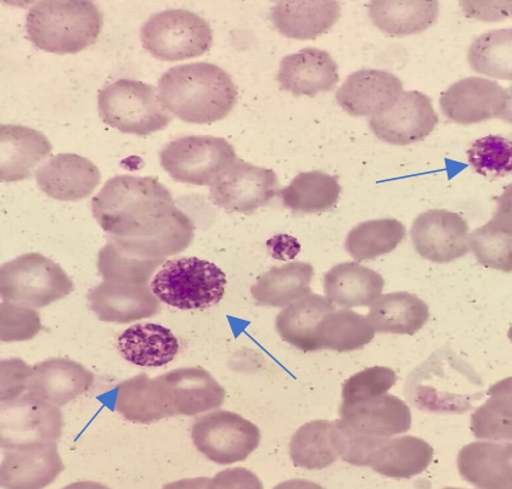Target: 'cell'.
<instances>
[{
    "label": "cell",
    "mask_w": 512,
    "mask_h": 489,
    "mask_svg": "<svg viewBox=\"0 0 512 489\" xmlns=\"http://www.w3.org/2000/svg\"><path fill=\"white\" fill-rule=\"evenodd\" d=\"M405 227L397 219H376L358 224L348 234L346 250L358 262L390 254L402 243Z\"/></svg>",
    "instance_id": "74e56055"
},
{
    "label": "cell",
    "mask_w": 512,
    "mask_h": 489,
    "mask_svg": "<svg viewBox=\"0 0 512 489\" xmlns=\"http://www.w3.org/2000/svg\"><path fill=\"white\" fill-rule=\"evenodd\" d=\"M341 194L339 178L324 172L298 174L280 191L285 207L296 212L317 213L331 209Z\"/></svg>",
    "instance_id": "e575fe53"
},
{
    "label": "cell",
    "mask_w": 512,
    "mask_h": 489,
    "mask_svg": "<svg viewBox=\"0 0 512 489\" xmlns=\"http://www.w3.org/2000/svg\"><path fill=\"white\" fill-rule=\"evenodd\" d=\"M468 160L483 177L497 179L508 176L512 173V142L498 136L478 139L468 151Z\"/></svg>",
    "instance_id": "b9f144b4"
},
{
    "label": "cell",
    "mask_w": 512,
    "mask_h": 489,
    "mask_svg": "<svg viewBox=\"0 0 512 489\" xmlns=\"http://www.w3.org/2000/svg\"><path fill=\"white\" fill-rule=\"evenodd\" d=\"M314 269L309 263L294 262L274 267L252 286L251 294L260 306L285 307L311 295Z\"/></svg>",
    "instance_id": "d6a6232c"
},
{
    "label": "cell",
    "mask_w": 512,
    "mask_h": 489,
    "mask_svg": "<svg viewBox=\"0 0 512 489\" xmlns=\"http://www.w3.org/2000/svg\"><path fill=\"white\" fill-rule=\"evenodd\" d=\"M279 194L277 174L236 160L210 189L213 204L230 212H255Z\"/></svg>",
    "instance_id": "4fadbf2b"
},
{
    "label": "cell",
    "mask_w": 512,
    "mask_h": 489,
    "mask_svg": "<svg viewBox=\"0 0 512 489\" xmlns=\"http://www.w3.org/2000/svg\"><path fill=\"white\" fill-rule=\"evenodd\" d=\"M163 260H142L123 252L114 241H109L99 252L98 268L103 279H121L148 284L151 275Z\"/></svg>",
    "instance_id": "60d3db41"
},
{
    "label": "cell",
    "mask_w": 512,
    "mask_h": 489,
    "mask_svg": "<svg viewBox=\"0 0 512 489\" xmlns=\"http://www.w3.org/2000/svg\"><path fill=\"white\" fill-rule=\"evenodd\" d=\"M210 479L207 477H198V479H185L172 483H168L162 489H208Z\"/></svg>",
    "instance_id": "681fc988"
},
{
    "label": "cell",
    "mask_w": 512,
    "mask_h": 489,
    "mask_svg": "<svg viewBox=\"0 0 512 489\" xmlns=\"http://www.w3.org/2000/svg\"><path fill=\"white\" fill-rule=\"evenodd\" d=\"M410 234L416 252L430 262H453L469 252V226L458 213L446 210L421 213Z\"/></svg>",
    "instance_id": "5bb4252c"
},
{
    "label": "cell",
    "mask_w": 512,
    "mask_h": 489,
    "mask_svg": "<svg viewBox=\"0 0 512 489\" xmlns=\"http://www.w3.org/2000/svg\"><path fill=\"white\" fill-rule=\"evenodd\" d=\"M65 469L55 442L5 449L0 465L4 489H43Z\"/></svg>",
    "instance_id": "ac0fdd59"
},
{
    "label": "cell",
    "mask_w": 512,
    "mask_h": 489,
    "mask_svg": "<svg viewBox=\"0 0 512 489\" xmlns=\"http://www.w3.org/2000/svg\"><path fill=\"white\" fill-rule=\"evenodd\" d=\"M335 312V305L328 297L308 295L279 313L275 325L281 339L303 352L320 350L318 329L328 314Z\"/></svg>",
    "instance_id": "83f0119b"
},
{
    "label": "cell",
    "mask_w": 512,
    "mask_h": 489,
    "mask_svg": "<svg viewBox=\"0 0 512 489\" xmlns=\"http://www.w3.org/2000/svg\"><path fill=\"white\" fill-rule=\"evenodd\" d=\"M486 406L493 412L512 420V376L497 382L487 391Z\"/></svg>",
    "instance_id": "c3c4849f"
},
{
    "label": "cell",
    "mask_w": 512,
    "mask_h": 489,
    "mask_svg": "<svg viewBox=\"0 0 512 489\" xmlns=\"http://www.w3.org/2000/svg\"><path fill=\"white\" fill-rule=\"evenodd\" d=\"M98 109L106 125L127 134L149 136L163 131L172 116L151 84L118 80L100 91Z\"/></svg>",
    "instance_id": "8992f818"
},
{
    "label": "cell",
    "mask_w": 512,
    "mask_h": 489,
    "mask_svg": "<svg viewBox=\"0 0 512 489\" xmlns=\"http://www.w3.org/2000/svg\"><path fill=\"white\" fill-rule=\"evenodd\" d=\"M278 81L284 91L296 97H315L333 91L339 82V67L328 52L305 48L281 60Z\"/></svg>",
    "instance_id": "7402d4cb"
},
{
    "label": "cell",
    "mask_w": 512,
    "mask_h": 489,
    "mask_svg": "<svg viewBox=\"0 0 512 489\" xmlns=\"http://www.w3.org/2000/svg\"><path fill=\"white\" fill-rule=\"evenodd\" d=\"M39 188L55 200L78 201L88 198L100 184V171L86 157L59 154L35 173Z\"/></svg>",
    "instance_id": "ffe728a7"
},
{
    "label": "cell",
    "mask_w": 512,
    "mask_h": 489,
    "mask_svg": "<svg viewBox=\"0 0 512 489\" xmlns=\"http://www.w3.org/2000/svg\"><path fill=\"white\" fill-rule=\"evenodd\" d=\"M63 489H110V488L108 486L101 485V483H98V482L83 481V482L71 483V485L66 486Z\"/></svg>",
    "instance_id": "f5cc1de1"
},
{
    "label": "cell",
    "mask_w": 512,
    "mask_h": 489,
    "mask_svg": "<svg viewBox=\"0 0 512 489\" xmlns=\"http://www.w3.org/2000/svg\"><path fill=\"white\" fill-rule=\"evenodd\" d=\"M508 336H509L510 341L512 342V326H511V328L509 329Z\"/></svg>",
    "instance_id": "9f6ffc18"
},
{
    "label": "cell",
    "mask_w": 512,
    "mask_h": 489,
    "mask_svg": "<svg viewBox=\"0 0 512 489\" xmlns=\"http://www.w3.org/2000/svg\"><path fill=\"white\" fill-rule=\"evenodd\" d=\"M95 221L126 254L165 260L193 243V221L153 177L116 176L92 200Z\"/></svg>",
    "instance_id": "6da1fadb"
},
{
    "label": "cell",
    "mask_w": 512,
    "mask_h": 489,
    "mask_svg": "<svg viewBox=\"0 0 512 489\" xmlns=\"http://www.w3.org/2000/svg\"><path fill=\"white\" fill-rule=\"evenodd\" d=\"M0 368H2L0 401H14V399L19 398L28 389L33 368L19 358L2 361Z\"/></svg>",
    "instance_id": "bcb514c9"
},
{
    "label": "cell",
    "mask_w": 512,
    "mask_h": 489,
    "mask_svg": "<svg viewBox=\"0 0 512 489\" xmlns=\"http://www.w3.org/2000/svg\"><path fill=\"white\" fill-rule=\"evenodd\" d=\"M437 123L438 115L430 98L413 91L403 93L391 110L371 117L369 126L382 142L409 145L429 137Z\"/></svg>",
    "instance_id": "9a60e30c"
},
{
    "label": "cell",
    "mask_w": 512,
    "mask_h": 489,
    "mask_svg": "<svg viewBox=\"0 0 512 489\" xmlns=\"http://www.w3.org/2000/svg\"><path fill=\"white\" fill-rule=\"evenodd\" d=\"M345 434L339 420H315L302 425L292 437L290 457L297 468L323 470L342 458Z\"/></svg>",
    "instance_id": "484cf974"
},
{
    "label": "cell",
    "mask_w": 512,
    "mask_h": 489,
    "mask_svg": "<svg viewBox=\"0 0 512 489\" xmlns=\"http://www.w3.org/2000/svg\"><path fill=\"white\" fill-rule=\"evenodd\" d=\"M143 47L161 61L198 58L210 50V24L189 10L172 9L150 16L140 32Z\"/></svg>",
    "instance_id": "ba28073f"
},
{
    "label": "cell",
    "mask_w": 512,
    "mask_h": 489,
    "mask_svg": "<svg viewBox=\"0 0 512 489\" xmlns=\"http://www.w3.org/2000/svg\"><path fill=\"white\" fill-rule=\"evenodd\" d=\"M506 10H508V14L512 16V2H508V4H506Z\"/></svg>",
    "instance_id": "11a10c76"
},
{
    "label": "cell",
    "mask_w": 512,
    "mask_h": 489,
    "mask_svg": "<svg viewBox=\"0 0 512 489\" xmlns=\"http://www.w3.org/2000/svg\"><path fill=\"white\" fill-rule=\"evenodd\" d=\"M477 261L487 268L512 272V216L495 211L491 221L470 235Z\"/></svg>",
    "instance_id": "d590c367"
},
{
    "label": "cell",
    "mask_w": 512,
    "mask_h": 489,
    "mask_svg": "<svg viewBox=\"0 0 512 489\" xmlns=\"http://www.w3.org/2000/svg\"><path fill=\"white\" fill-rule=\"evenodd\" d=\"M443 489H464V488H450V487H448V488H443Z\"/></svg>",
    "instance_id": "6f0895ef"
},
{
    "label": "cell",
    "mask_w": 512,
    "mask_h": 489,
    "mask_svg": "<svg viewBox=\"0 0 512 489\" xmlns=\"http://www.w3.org/2000/svg\"><path fill=\"white\" fill-rule=\"evenodd\" d=\"M161 165L174 181L212 187L238 159L223 138L190 136L173 140L161 151Z\"/></svg>",
    "instance_id": "9c48e42d"
},
{
    "label": "cell",
    "mask_w": 512,
    "mask_h": 489,
    "mask_svg": "<svg viewBox=\"0 0 512 489\" xmlns=\"http://www.w3.org/2000/svg\"><path fill=\"white\" fill-rule=\"evenodd\" d=\"M274 489H325L318 485V483L307 480H290L279 483Z\"/></svg>",
    "instance_id": "f907efd6"
},
{
    "label": "cell",
    "mask_w": 512,
    "mask_h": 489,
    "mask_svg": "<svg viewBox=\"0 0 512 489\" xmlns=\"http://www.w3.org/2000/svg\"><path fill=\"white\" fill-rule=\"evenodd\" d=\"M118 352L139 367L160 368L171 363L179 342L170 329L160 324H135L118 337Z\"/></svg>",
    "instance_id": "f546056e"
},
{
    "label": "cell",
    "mask_w": 512,
    "mask_h": 489,
    "mask_svg": "<svg viewBox=\"0 0 512 489\" xmlns=\"http://www.w3.org/2000/svg\"><path fill=\"white\" fill-rule=\"evenodd\" d=\"M42 328L41 318L33 309L9 302L0 305V340L3 342L31 340Z\"/></svg>",
    "instance_id": "ee69618b"
},
{
    "label": "cell",
    "mask_w": 512,
    "mask_h": 489,
    "mask_svg": "<svg viewBox=\"0 0 512 489\" xmlns=\"http://www.w3.org/2000/svg\"><path fill=\"white\" fill-rule=\"evenodd\" d=\"M468 60L471 69L482 75L512 81V28L489 31L476 38Z\"/></svg>",
    "instance_id": "ab89813d"
},
{
    "label": "cell",
    "mask_w": 512,
    "mask_h": 489,
    "mask_svg": "<svg viewBox=\"0 0 512 489\" xmlns=\"http://www.w3.org/2000/svg\"><path fill=\"white\" fill-rule=\"evenodd\" d=\"M88 300L98 318L108 323H132L153 317L160 309L149 284L121 279H104L88 292Z\"/></svg>",
    "instance_id": "2e32d148"
},
{
    "label": "cell",
    "mask_w": 512,
    "mask_h": 489,
    "mask_svg": "<svg viewBox=\"0 0 512 489\" xmlns=\"http://www.w3.org/2000/svg\"><path fill=\"white\" fill-rule=\"evenodd\" d=\"M397 375L386 367H373L351 376L342 387V403L354 404L387 395Z\"/></svg>",
    "instance_id": "7bdbcfd3"
},
{
    "label": "cell",
    "mask_w": 512,
    "mask_h": 489,
    "mask_svg": "<svg viewBox=\"0 0 512 489\" xmlns=\"http://www.w3.org/2000/svg\"><path fill=\"white\" fill-rule=\"evenodd\" d=\"M375 330L362 314L342 309L328 314L320 323L318 341L320 350L350 352L370 344Z\"/></svg>",
    "instance_id": "8d00e7d4"
},
{
    "label": "cell",
    "mask_w": 512,
    "mask_h": 489,
    "mask_svg": "<svg viewBox=\"0 0 512 489\" xmlns=\"http://www.w3.org/2000/svg\"><path fill=\"white\" fill-rule=\"evenodd\" d=\"M208 489H264L263 483L252 471L234 468L219 472Z\"/></svg>",
    "instance_id": "7dc6e473"
},
{
    "label": "cell",
    "mask_w": 512,
    "mask_h": 489,
    "mask_svg": "<svg viewBox=\"0 0 512 489\" xmlns=\"http://www.w3.org/2000/svg\"><path fill=\"white\" fill-rule=\"evenodd\" d=\"M103 21V13L92 2L47 0L28 11L27 37L43 52L76 54L97 42Z\"/></svg>",
    "instance_id": "277c9868"
},
{
    "label": "cell",
    "mask_w": 512,
    "mask_h": 489,
    "mask_svg": "<svg viewBox=\"0 0 512 489\" xmlns=\"http://www.w3.org/2000/svg\"><path fill=\"white\" fill-rule=\"evenodd\" d=\"M508 92L497 82L481 77L464 78L442 94L443 115L459 125H474L502 115Z\"/></svg>",
    "instance_id": "e0dca14e"
},
{
    "label": "cell",
    "mask_w": 512,
    "mask_h": 489,
    "mask_svg": "<svg viewBox=\"0 0 512 489\" xmlns=\"http://www.w3.org/2000/svg\"><path fill=\"white\" fill-rule=\"evenodd\" d=\"M438 2H371L369 16L374 25L391 36L424 32L437 21Z\"/></svg>",
    "instance_id": "836d02e7"
},
{
    "label": "cell",
    "mask_w": 512,
    "mask_h": 489,
    "mask_svg": "<svg viewBox=\"0 0 512 489\" xmlns=\"http://www.w3.org/2000/svg\"><path fill=\"white\" fill-rule=\"evenodd\" d=\"M191 436L199 452L221 465L244 462L261 442V431L255 424L228 410L196 419Z\"/></svg>",
    "instance_id": "30bf717a"
},
{
    "label": "cell",
    "mask_w": 512,
    "mask_h": 489,
    "mask_svg": "<svg viewBox=\"0 0 512 489\" xmlns=\"http://www.w3.org/2000/svg\"><path fill=\"white\" fill-rule=\"evenodd\" d=\"M154 384L167 418L208 412L221 407L225 398L221 384L202 368L172 370L157 376Z\"/></svg>",
    "instance_id": "7c38bea8"
},
{
    "label": "cell",
    "mask_w": 512,
    "mask_h": 489,
    "mask_svg": "<svg viewBox=\"0 0 512 489\" xmlns=\"http://www.w3.org/2000/svg\"><path fill=\"white\" fill-rule=\"evenodd\" d=\"M63 414L58 407L31 395L2 402L0 444L14 449L55 442L63 434Z\"/></svg>",
    "instance_id": "8fae6325"
},
{
    "label": "cell",
    "mask_w": 512,
    "mask_h": 489,
    "mask_svg": "<svg viewBox=\"0 0 512 489\" xmlns=\"http://www.w3.org/2000/svg\"><path fill=\"white\" fill-rule=\"evenodd\" d=\"M403 95V83L393 73L360 70L352 73L336 93L337 103L352 116H379Z\"/></svg>",
    "instance_id": "d6986e66"
},
{
    "label": "cell",
    "mask_w": 512,
    "mask_h": 489,
    "mask_svg": "<svg viewBox=\"0 0 512 489\" xmlns=\"http://www.w3.org/2000/svg\"><path fill=\"white\" fill-rule=\"evenodd\" d=\"M75 288L63 268L41 254H26L0 268V294L8 302L44 308Z\"/></svg>",
    "instance_id": "52a82bcc"
},
{
    "label": "cell",
    "mask_w": 512,
    "mask_h": 489,
    "mask_svg": "<svg viewBox=\"0 0 512 489\" xmlns=\"http://www.w3.org/2000/svg\"><path fill=\"white\" fill-rule=\"evenodd\" d=\"M430 318L427 303L409 292H392L371 305L369 322L382 334L415 335Z\"/></svg>",
    "instance_id": "1f68e13d"
},
{
    "label": "cell",
    "mask_w": 512,
    "mask_h": 489,
    "mask_svg": "<svg viewBox=\"0 0 512 489\" xmlns=\"http://www.w3.org/2000/svg\"><path fill=\"white\" fill-rule=\"evenodd\" d=\"M94 381V375L83 365L64 358H52L33 367L28 395L55 407H63L83 395Z\"/></svg>",
    "instance_id": "d4e9b609"
},
{
    "label": "cell",
    "mask_w": 512,
    "mask_h": 489,
    "mask_svg": "<svg viewBox=\"0 0 512 489\" xmlns=\"http://www.w3.org/2000/svg\"><path fill=\"white\" fill-rule=\"evenodd\" d=\"M471 431L478 440L512 442V420L493 412L486 404L471 415Z\"/></svg>",
    "instance_id": "f6af8a7d"
},
{
    "label": "cell",
    "mask_w": 512,
    "mask_h": 489,
    "mask_svg": "<svg viewBox=\"0 0 512 489\" xmlns=\"http://www.w3.org/2000/svg\"><path fill=\"white\" fill-rule=\"evenodd\" d=\"M52 151V143L36 129L3 125L0 127V179L20 182L31 178L32 171Z\"/></svg>",
    "instance_id": "cb8c5ba5"
},
{
    "label": "cell",
    "mask_w": 512,
    "mask_h": 489,
    "mask_svg": "<svg viewBox=\"0 0 512 489\" xmlns=\"http://www.w3.org/2000/svg\"><path fill=\"white\" fill-rule=\"evenodd\" d=\"M270 16L281 35L306 41L330 31L340 19L341 8L336 2H279Z\"/></svg>",
    "instance_id": "f1b7e54d"
},
{
    "label": "cell",
    "mask_w": 512,
    "mask_h": 489,
    "mask_svg": "<svg viewBox=\"0 0 512 489\" xmlns=\"http://www.w3.org/2000/svg\"><path fill=\"white\" fill-rule=\"evenodd\" d=\"M225 285L227 277L215 263L198 257H182L162 264L150 288L166 305L193 311L221 302Z\"/></svg>",
    "instance_id": "5b68a950"
},
{
    "label": "cell",
    "mask_w": 512,
    "mask_h": 489,
    "mask_svg": "<svg viewBox=\"0 0 512 489\" xmlns=\"http://www.w3.org/2000/svg\"><path fill=\"white\" fill-rule=\"evenodd\" d=\"M162 104L179 120L211 125L238 103V88L221 67L208 63L174 66L159 81Z\"/></svg>",
    "instance_id": "3957f363"
},
{
    "label": "cell",
    "mask_w": 512,
    "mask_h": 489,
    "mask_svg": "<svg viewBox=\"0 0 512 489\" xmlns=\"http://www.w3.org/2000/svg\"><path fill=\"white\" fill-rule=\"evenodd\" d=\"M458 470L477 489H512V442L466 444L458 454Z\"/></svg>",
    "instance_id": "603a6c76"
},
{
    "label": "cell",
    "mask_w": 512,
    "mask_h": 489,
    "mask_svg": "<svg viewBox=\"0 0 512 489\" xmlns=\"http://www.w3.org/2000/svg\"><path fill=\"white\" fill-rule=\"evenodd\" d=\"M486 393L481 376L449 347L432 353L410 373L404 386L414 408L441 415L468 413Z\"/></svg>",
    "instance_id": "7a4b0ae2"
},
{
    "label": "cell",
    "mask_w": 512,
    "mask_h": 489,
    "mask_svg": "<svg viewBox=\"0 0 512 489\" xmlns=\"http://www.w3.org/2000/svg\"><path fill=\"white\" fill-rule=\"evenodd\" d=\"M385 280L373 269L356 262L337 264L324 277V292L335 305L368 307L380 299Z\"/></svg>",
    "instance_id": "4316f807"
},
{
    "label": "cell",
    "mask_w": 512,
    "mask_h": 489,
    "mask_svg": "<svg viewBox=\"0 0 512 489\" xmlns=\"http://www.w3.org/2000/svg\"><path fill=\"white\" fill-rule=\"evenodd\" d=\"M340 417L357 434L378 440L404 434L412 426L408 404L393 395L354 404L342 403Z\"/></svg>",
    "instance_id": "44dd1931"
},
{
    "label": "cell",
    "mask_w": 512,
    "mask_h": 489,
    "mask_svg": "<svg viewBox=\"0 0 512 489\" xmlns=\"http://www.w3.org/2000/svg\"><path fill=\"white\" fill-rule=\"evenodd\" d=\"M115 410L132 423L153 424L166 419L154 380L140 374L117 387Z\"/></svg>",
    "instance_id": "f35d334b"
},
{
    "label": "cell",
    "mask_w": 512,
    "mask_h": 489,
    "mask_svg": "<svg viewBox=\"0 0 512 489\" xmlns=\"http://www.w3.org/2000/svg\"><path fill=\"white\" fill-rule=\"evenodd\" d=\"M495 211L508 213L512 216V184L505 187L503 194L497 199V210Z\"/></svg>",
    "instance_id": "816d5d0a"
},
{
    "label": "cell",
    "mask_w": 512,
    "mask_h": 489,
    "mask_svg": "<svg viewBox=\"0 0 512 489\" xmlns=\"http://www.w3.org/2000/svg\"><path fill=\"white\" fill-rule=\"evenodd\" d=\"M506 92H508V100H506L505 109L499 118L500 120L512 123V86L506 89Z\"/></svg>",
    "instance_id": "db71d44e"
},
{
    "label": "cell",
    "mask_w": 512,
    "mask_h": 489,
    "mask_svg": "<svg viewBox=\"0 0 512 489\" xmlns=\"http://www.w3.org/2000/svg\"><path fill=\"white\" fill-rule=\"evenodd\" d=\"M433 448L414 436L388 438L371 454L369 465L391 479H410L424 472L432 462Z\"/></svg>",
    "instance_id": "4dcf8cb0"
}]
</instances>
